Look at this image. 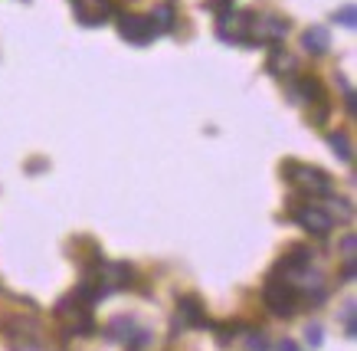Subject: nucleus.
<instances>
[{
  "label": "nucleus",
  "instance_id": "nucleus-1",
  "mask_svg": "<svg viewBox=\"0 0 357 351\" xmlns=\"http://www.w3.org/2000/svg\"><path fill=\"white\" fill-rule=\"evenodd\" d=\"M262 302L272 315L279 318H292L298 308H302V292L298 285H292L285 276H269L266 279V289H262Z\"/></svg>",
  "mask_w": 357,
  "mask_h": 351
},
{
  "label": "nucleus",
  "instance_id": "nucleus-2",
  "mask_svg": "<svg viewBox=\"0 0 357 351\" xmlns=\"http://www.w3.org/2000/svg\"><path fill=\"white\" fill-rule=\"evenodd\" d=\"M282 177H289L302 194L308 197H331V191H335V181L331 174H325L321 167H308V165H298V161H289V165H282Z\"/></svg>",
  "mask_w": 357,
  "mask_h": 351
},
{
  "label": "nucleus",
  "instance_id": "nucleus-3",
  "mask_svg": "<svg viewBox=\"0 0 357 351\" xmlns=\"http://www.w3.org/2000/svg\"><path fill=\"white\" fill-rule=\"evenodd\" d=\"M289 214H292V220L302 227V230H308L312 237H328V233L335 230V214L325 207H318V204H289Z\"/></svg>",
  "mask_w": 357,
  "mask_h": 351
},
{
  "label": "nucleus",
  "instance_id": "nucleus-4",
  "mask_svg": "<svg viewBox=\"0 0 357 351\" xmlns=\"http://www.w3.org/2000/svg\"><path fill=\"white\" fill-rule=\"evenodd\" d=\"M292 99L308 102V105H312V121L314 125H325L328 121V92L314 76L295 79L292 82Z\"/></svg>",
  "mask_w": 357,
  "mask_h": 351
},
{
  "label": "nucleus",
  "instance_id": "nucleus-5",
  "mask_svg": "<svg viewBox=\"0 0 357 351\" xmlns=\"http://www.w3.org/2000/svg\"><path fill=\"white\" fill-rule=\"evenodd\" d=\"M289 33V20L282 17H252L249 13V36H256L252 43H279Z\"/></svg>",
  "mask_w": 357,
  "mask_h": 351
},
{
  "label": "nucleus",
  "instance_id": "nucleus-6",
  "mask_svg": "<svg viewBox=\"0 0 357 351\" xmlns=\"http://www.w3.org/2000/svg\"><path fill=\"white\" fill-rule=\"evenodd\" d=\"M119 33L128 40V43H151V36H154V27L148 17H141V13H121L119 17Z\"/></svg>",
  "mask_w": 357,
  "mask_h": 351
},
{
  "label": "nucleus",
  "instance_id": "nucleus-7",
  "mask_svg": "<svg viewBox=\"0 0 357 351\" xmlns=\"http://www.w3.org/2000/svg\"><path fill=\"white\" fill-rule=\"evenodd\" d=\"M174 325H177V329H206V325H210L204 315V308H200V302H197V296H184L177 302Z\"/></svg>",
  "mask_w": 357,
  "mask_h": 351
},
{
  "label": "nucleus",
  "instance_id": "nucleus-8",
  "mask_svg": "<svg viewBox=\"0 0 357 351\" xmlns=\"http://www.w3.org/2000/svg\"><path fill=\"white\" fill-rule=\"evenodd\" d=\"M105 335L115 341H125L128 348H138V345H144L148 341V335L135 325V318H112L109 329H105Z\"/></svg>",
  "mask_w": 357,
  "mask_h": 351
},
{
  "label": "nucleus",
  "instance_id": "nucleus-9",
  "mask_svg": "<svg viewBox=\"0 0 357 351\" xmlns=\"http://www.w3.org/2000/svg\"><path fill=\"white\" fill-rule=\"evenodd\" d=\"M112 17L109 0H76V20L86 27H98Z\"/></svg>",
  "mask_w": 357,
  "mask_h": 351
},
{
  "label": "nucleus",
  "instance_id": "nucleus-10",
  "mask_svg": "<svg viewBox=\"0 0 357 351\" xmlns=\"http://www.w3.org/2000/svg\"><path fill=\"white\" fill-rule=\"evenodd\" d=\"M302 46H305V53L325 56L328 50H331V36H328V30H321V27H312V30L302 33Z\"/></svg>",
  "mask_w": 357,
  "mask_h": 351
},
{
  "label": "nucleus",
  "instance_id": "nucleus-11",
  "mask_svg": "<svg viewBox=\"0 0 357 351\" xmlns=\"http://www.w3.org/2000/svg\"><path fill=\"white\" fill-rule=\"evenodd\" d=\"M151 27H154V33H161V30H171V27H174V7H171V3H161V7H154Z\"/></svg>",
  "mask_w": 357,
  "mask_h": 351
},
{
  "label": "nucleus",
  "instance_id": "nucleus-12",
  "mask_svg": "<svg viewBox=\"0 0 357 351\" xmlns=\"http://www.w3.org/2000/svg\"><path fill=\"white\" fill-rule=\"evenodd\" d=\"M328 142H331V151H335L337 158L344 161V165H351V161H354V154H351V144H347V135H331Z\"/></svg>",
  "mask_w": 357,
  "mask_h": 351
},
{
  "label": "nucleus",
  "instance_id": "nucleus-13",
  "mask_svg": "<svg viewBox=\"0 0 357 351\" xmlns=\"http://www.w3.org/2000/svg\"><path fill=\"white\" fill-rule=\"evenodd\" d=\"M335 23H341V27H354V23H357L354 7H344V10H337V13H335Z\"/></svg>",
  "mask_w": 357,
  "mask_h": 351
},
{
  "label": "nucleus",
  "instance_id": "nucleus-14",
  "mask_svg": "<svg viewBox=\"0 0 357 351\" xmlns=\"http://www.w3.org/2000/svg\"><path fill=\"white\" fill-rule=\"evenodd\" d=\"M249 351H269V341L259 331H249Z\"/></svg>",
  "mask_w": 357,
  "mask_h": 351
},
{
  "label": "nucleus",
  "instance_id": "nucleus-15",
  "mask_svg": "<svg viewBox=\"0 0 357 351\" xmlns=\"http://www.w3.org/2000/svg\"><path fill=\"white\" fill-rule=\"evenodd\" d=\"M341 89H344V102H347V112L354 115V112H357V105H354V89H351V82H347L344 76H341Z\"/></svg>",
  "mask_w": 357,
  "mask_h": 351
},
{
  "label": "nucleus",
  "instance_id": "nucleus-16",
  "mask_svg": "<svg viewBox=\"0 0 357 351\" xmlns=\"http://www.w3.org/2000/svg\"><path fill=\"white\" fill-rule=\"evenodd\" d=\"M305 338H308V345H314V348H318V345H321V338H325V331L318 329V325H308Z\"/></svg>",
  "mask_w": 357,
  "mask_h": 351
},
{
  "label": "nucleus",
  "instance_id": "nucleus-17",
  "mask_svg": "<svg viewBox=\"0 0 357 351\" xmlns=\"http://www.w3.org/2000/svg\"><path fill=\"white\" fill-rule=\"evenodd\" d=\"M344 331L354 335V302H347V308H344Z\"/></svg>",
  "mask_w": 357,
  "mask_h": 351
},
{
  "label": "nucleus",
  "instance_id": "nucleus-18",
  "mask_svg": "<svg viewBox=\"0 0 357 351\" xmlns=\"http://www.w3.org/2000/svg\"><path fill=\"white\" fill-rule=\"evenodd\" d=\"M275 351H302V348H298L295 341H282V345H279V348H275Z\"/></svg>",
  "mask_w": 357,
  "mask_h": 351
}]
</instances>
